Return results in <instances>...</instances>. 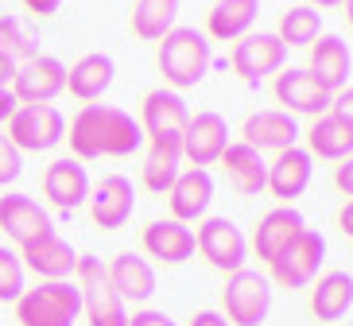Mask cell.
Returning a JSON list of instances; mask_svg holds the SVG:
<instances>
[{
  "label": "cell",
  "instance_id": "6da1fadb",
  "mask_svg": "<svg viewBox=\"0 0 353 326\" xmlns=\"http://www.w3.org/2000/svg\"><path fill=\"white\" fill-rule=\"evenodd\" d=\"M70 152L74 159H101V156H132L144 147V128L132 113L117 105H82L70 121Z\"/></svg>",
  "mask_w": 353,
  "mask_h": 326
},
{
  "label": "cell",
  "instance_id": "7a4b0ae2",
  "mask_svg": "<svg viewBox=\"0 0 353 326\" xmlns=\"http://www.w3.org/2000/svg\"><path fill=\"white\" fill-rule=\"evenodd\" d=\"M159 74L171 90H194L210 70V39L194 28H171L159 39Z\"/></svg>",
  "mask_w": 353,
  "mask_h": 326
},
{
  "label": "cell",
  "instance_id": "3957f363",
  "mask_svg": "<svg viewBox=\"0 0 353 326\" xmlns=\"http://www.w3.org/2000/svg\"><path fill=\"white\" fill-rule=\"evenodd\" d=\"M82 315V292L74 280H39L16 299L20 326H74Z\"/></svg>",
  "mask_w": 353,
  "mask_h": 326
},
{
  "label": "cell",
  "instance_id": "277c9868",
  "mask_svg": "<svg viewBox=\"0 0 353 326\" xmlns=\"http://www.w3.org/2000/svg\"><path fill=\"white\" fill-rule=\"evenodd\" d=\"M74 284L82 292V315L90 318V326H128V311L125 299L113 292L109 284V272L94 253L78 256V268H74Z\"/></svg>",
  "mask_w": 353,
  "mask_h": 326
},
{
  "label": "cell",
  "instance_id": "5b68a950",
  "mask_svg": "<svg viewBox=\"0 0 353 326\" xmlns=\"http://www.w3.org/2000/svg\"><path fill=\"white\" fill-rule=\"evenodd\" d=\"M322 261H326V237H322L319 230H303L268 268H272V280H276L280 287L299 292V287H307V284L319 280Z\"/></svg>",
  "mask_w": 353,
  "mask_h": 326
},
{
  "label": "cell",
  "instance_id": "8992f818",
  "mask_svg": "<svg viewBox=\"0 0 353 326\" xmlns=\"http://www.w3.org/2000/svg\"><path fill=\"white\" fill-rule=\"evenodd\" d=\"M225 323L229 326H260L272 311V284L268 276L252 272V268H241L225 280Z\"/></svg>",
  "mask_w": 353,
  "mask_h": 326
},
{
  "label": "cell",
  "instance_id": "52a82bcc",
  "mask_svg": "<svg viewBox=\"0 0 353 326\" xmlns=\"http://www.w3.org/2000/svg\"><path fill=\"white\" fill-rule=\"evenodd\" d=\"M194 249L218 272H229V276L249 264V241H245L237 221H229V218H202V225L194 233Z\"/></svg>",
  "mask_w": 353,
  "mask_h": 326
},
{
  "label": "cell",
  "instance_id": "ba28073f",
  "mask_svg": "<svg viewBox=\"0 0 353 326\" xmlns=\"http://www.w3.org/2000/svg\"><path fill=\"white\" fill-rule=\"evenodd\" d=\"M4 136L20 152H51L66 136V116L54 105H16Z\"/></svg>",
  "mask_w": 353,
  "mask_h": 326
},
{
  "label": "cell",
  "instance_id": "9c48e42d",
  "mask_svg": "<svg viewBox=\"0 0 353 326\" xmlns=\"http://www.w3.org/2000/svg\"><path fill=\"white\" fill-rule=\"evenodd\" d=\"M229 63H233V74H237L245 85H256L260 78L268 74H280L283 63H288V47L276 39V32H256V35H241L229 51Z\"/></svg>",
  "mask_w": 353,
  "mask_h": 326
},
{
  "label": "cell",
  "instance_id": "30bf717a",
  "mask_svg": "<svg viewBox=\"0 0 353 326\" xmlns=\"http://www.w3.org/2000/svg\"><path fill=\"white\" fill-rule=\"evenodd\" d=\"M8 90L20 105H51L66 90V66L54 54H35V59L16 66V78Z\"/></svg>",
  "mask_w": 353,
  "mask_h": 326
},
{
  "label": "cell",
  "instance_id": "8fae6325",
  "mask_svg": "<svg viewBox=\"0 0 353 326\" xmlns=\"http://www.w3.org/2000/svg\"><path fill=\"white\" fill-rule=\"evenodd\" d=\"M136 121H140V128H144V140L183 144L190 109L175 90H152V94H144V105H140V116H136Z\"/></svg>",
  "mask_w": 353,
  "mask_h": 326
},
{
  "label": "cell",
  "instance_id": "7c38bea8",
  "mask_svg": "<svg viewBox=\"0 0 353 326\" xmlns=\"http://www.w3.org/2000/svg\"><path fill=\"white\" fill-rule=\"evenodd\" d=\"M272 94L283 105V113H307V116H322L330 113V90L303 66H283L272 82Z\"/></svg>",
  "mask_w": 353,
  "mask_h": 326
},
{
  "label": "cell",
  "instance_id": "4fadbf2b",
  "mask_svg": "<svg viewBox=\"0 0 353 326\" xmlns=\"http://www.w3.org/2000/svg\"><path fill=\"white\" fill-rule=\"evenodd\" d=\"M20 264L32 268L39 280H70L74 268H78V253H74L70 241H63L54 230H47L39 237H32L28 245H20Z\"/></svg>",
  "mask_w": 353,
  "mask_h": 326
},
{
  "label": "cell",
  "instance_id": "5bb4252c",
  "mask_svg": "<svg viewBox=\"0 0 353 326\" xmlns=\"http://www.w3.org/2000/svg\"><path fill=\"white\" fill-rule=\"evenodd\" d=\"M241 136H245L241 144L256 147V152H288V147L299 144V125L283 109H256V113L245 116Z\"/></svg>",
  "mask_w": 353,
  "mask_h": 326
},
{
  "label": "cell",
  "instance_id": "9a60e30c",
  "mask_svg": "<svg viewBox=\"0 0 353 326\" xmlns=\"http://www.w3.org/2000/svg\"><path fill=\"white\" fill-rule=\"evenodd\" d=\"M90 218H94L97 230H125V221L132 218L136 210V190L125 175H109L101 179L94 190H90Z\"/></svg>",
  "mask_w": 353,
  "mask_h": 326
},
{
  "label": "cell",
  "instance_id": "2e32d148",
  "mask_svg": "<svg viewBox=\"0 0 353 326\" xmlns=\"http://www.w3.org/2000/svg\"><path fill=\"white\" fill-rule=\"evenodd\" d=\"M229 147V125L225 116L218 113H194L187 121V132H183V159H190L194 167H210L218 163L221 152Z\"/></svg>",
  "mask_w": 353,
  "mask_h": 326
},
{
  "label": "cell",
  "instance_id": "e0dca14e",
  "mask_svg": "<svg viewBox=\"0 0 353 326\" xmlns=\"http://www.w3.org/2000/svg\"><path fill=\"white\" fill-rule=\"evenodd\" d=\"M311 175H314L311 152L295 144V147H288V152H276V159L268 163V183H264V190H272L276 198L291 202L311 187Z\"/></svg>",
  "mask_w": 353,
  "mask_h": 326
},
{
  "label": "cell",
  "instance_id": "ac0fdd59",
  "mask_svg": "<svg viewBox=\"0 0 353 326\" xmlns=\"http://www.w3.org/2000/svg\"><path fill=\"white\" fill-rule=\"evenodd\" d=\"M167 202H171V218L183 225L194 218H206L210 202H214V175L206 167H187L175 179V187L167 190Z\"/></svg>",
  "mask_w": 353,
  "mask_h": 326
},
{
  "label": "cell",
  "instance_id": "d6986e66",
  "mask_svg": "<svg viewBox=\"0 0 353 326\" xmlns=\"http://www.w3.org/2000/svg\"><path fill=\"white\" fill-rule=\"evenodd\" d=\"M140 245L152 261H163V264H187L194 256V230L183 225L175 218H163V221H152L144 233H140Z\"/></svg>",
  "mask_w": 353,
  "mask_h": 326
},
{
  "label": "cell",
  "instance_id": "ffe728a7",
  "mask_svg": "<svg viewBox=\"0 0 353 326\" xmlns=\"http://www.w3.org/2000/svg\"><path fill=\"white\" fill-rule=\"evenodd\" d=\"M0 230L8 233V241L28 245L32 237L54 230V225H51V218H47V210H43L32 194H4V198H0Z\"/></svg>",
  "mask_w": 353,
  "mask_h": 326
},
{
  "label": "cell",
  "instance_id": "44dd1931",
  "mask_svg": "<svg viewBox=\"0 0 353 326\" xmlns=\"http://www.w3.org/2000/svg\"><path fill=\"white\" fill-rule=\"evenodd\" d=\"M43 194L59 206V210H78L90 198V175L78 159H54L51 167L43 171Z\"/></svg>",
  "mask_w": 353,
  "mask_h": 326
},
{
  "label": "cell",
  "instance_id": "7402d4cb",
  "mask_svg": "<svg viewBox=\"0 0 353 326\" xmlns=\"http://www.w3.org/2000/svg\"><path fill=\"white\" fill-rule=\"evenodd\" d=\"M303 230H307V221H303V214L295 210V206H276V210H268L264 218H260V225H256V237H252L256 256L272 264Z\"/></svg>",
  "mask_w": 353,
  "mask_h": 326
},
{
  "label": "cell",
  "instance_id": "603a6c76",
  "mask_svg": "<svg viewBox=\"0 0 353 326\" xmlns=\"http://www.w3.org/2000/svg\"><path fill=\"white\" fill-rule=\"evenodd\" d=\"M105 272H109V284L121 299H132V303H144L156 295V268L144 261L140 253H117L113 264H105Z\"/></svg>",
  "mask_w": 353,
  "mask_h": 326
},
{
  "label": "cell",
  "instance_id": "cb8c5ba5",
  "mask_svg": "<svg viewBox=\"0 0 353 326\" xmlns=\"http://www.w3.org/2000/svg\"><path fill=\"white\" fill-rule=\"evenodd\" d=\"M350 66H353V54H350V43H345L342 35H319V39L311 43V66H307V70H311L330 94L345 90Z\"/></svg>",
  "mask_w": 353,
  "mask_h": 326
},
{
  "label": "cell",
  "instance_id": "d4e9b609",
  "mask_svg": "<svg viewBox=\"0 0 353 326\" xmlns=\"http://www.w3.org/2000/svg\"><path fill=\"white\" fill-rule=\"evenodd\" d=\"M350 307H353V276L342 272V268L322 272L311 292V315L319 323H338V318L350 315Z\"/></svg>",
  "mask_w": 353,
  "mask_h": 326
},
{
  "label": "cell",
  "instance_id": "484cf974",
  "mask_svg": "<svg viewBox=\"0 0 353 326\" xmlns=\"http://www.w3.org/2000/svg\"><path fill=\"white\" fill-rule=\"evenodd\" d=\"M113 74H117V66H113L109 54H101V51L82 54V59L66 70V90H70L78 101H97V97L113 85Z\"/></svg>",
  "mask_w": 353,
  "mask_h": 326
},
{
  "label": "cell",
  "instance_id": "4316f807",
  "mask_svg": "<svg viewBox=\"0 0 353 326\" xmlns=\"http://www.w3.org/2000/svg\"><path fill=\"white\" fill-rule=\"evenodd\" d=\"M218 163H225L229 183H233L241 194H260L264 183H268V163H264V156L249 144H229Z\"/></svg>",
  "mask_w": 353,
  "mask_h": 326
},
{
  "label": "cell",
  "instance_id": "83f0119b",
  "mask_svg": "<svg viewBox=\"0 0 353 326\" xmlns=\"http://www.w3.org/2000/svg\"><path fill=\"white\" fill-rule=\"evenodd\" d=\"M144 187L152 194H167L183 175V144H167V140H144Z\"/></svg>",
  "mask_w": 353,
  "mask_h": 326
},
{
  "label": "cell",
  "instance_id": "f1b7e54d",
  "mask_svg": "<svg viewBox=\"0 0 353 326\" xmlns=\"http://www.w3.org/2000/svg\"><path fill=\"white\" fill-rule=\"evenodd\" d=\"M307 152H311V159H334V163H342V159L353 156V128L342 125L338 116L322 113L314 116L311 132H307Z\"/></svg>",
  "mask_w": 353,
  "mask_h": 326
},
{
  "label": "cell",
  "instance_id": "f546056e",
  "mask_svg": "<svg viewBox=\"0 0 353 326\" xmlns=\"http://www.w3.org/2000/svg\"><path fill=\"white\" fill-rule=\"evenodd\" d=\"M260 16V0H218L206 16V32L214 39H241Z\"/></svg>",
  "mask_w": 353,
  "mask_h": 326
},
{
  "label": "cell",
  "instance_id": "4dcf8cb0",
  "mask_svg": "<svg viewBox=\"0 0 353 326\" xmlns=\"http://www.w3.org/2000/svg\"><path fill=\"white\" fill-rule=\"evenodd\" d=\"M179 20V0H136L132 32L144 43H159Z\"/></svg>",
  "mask_w": 353,
  "mask_h": 326
},
{
  "label": "cell",
  "instance_id": "1f68e13d",
  "mask_svg": "<svg viewBox=\"0 0 353 326\" xmlns=\"http://www.w3.org/2000/svg\"><path fill=\"white\" fill-rule=\"evenodd\" d=\"M322 35V12L311 8V4H295L280 16V32L276 39L283 47H311L314 39Z\"/></svg>",
  "mask_w": 353,
  "mask_h": 326
},
{
  "label": "cell",
  "instance_id": "d6a6232c",
  "mask_svg": "<svg viewBox=\"0 0 353 326\" xmlns=\"http://www.w3.org/2000/svg\"><path fill=\"white\" fill-rule=\"evenodd\" d=\"M0 51L8 54L16 66L39 54V51H35V39L23 32V23L16 20V16H0Z\"/></svg>",
  "mask_w": 353,
  "mask_h": 326
},
{
  "label": "cell",
  "instance_id": "836d02e7",
  "mask_svg": "<svg viewBox=\"0 0 353 326\" xmlns=\"http://www.w3.org/2000/svg\"><path fill=\"white\" fill-rule=\"evenodd\" d=\"M23 292H28V287H23L20 256L12 253L8 245H0V303H16Z\"/></svg>",
  "mask_w": 353,
  "mask_h": 326
},
{
  "label": "cell",
  "instance_id": "e575fe53",
  "mask_svg": "<svg viewBox=\"0 0 353 326\" xmlns=\"http://www.w3.org/2000/svg\"><path fill=\"white\" fill-rule=\"evenodd\" d=\"M20 175H23V152L0 132V187L4 183H16Z\"/></svg>",
  "mask_w": 353,
  "mask_h": 326
},
{
  "label": "cell",
  "instance_id": "d590c367",
  "mask_svg": "<svg viewBox=\"0 0 353 326\" xmlns=\"http://www.w3.org/2000/svg\"><path fill=\"white\" fill-rule=\"evenodd\" d=\"M330 116H338L342 125L353 128V85H345V90H338L330 97Z\"/></svg>",
  "mask_w": 353,
  "mask_h": 326
},
{
  "label": "cell",
  "instance_id": "8d00e7d4",
  "mask_svg": "<svg viewBox=\"0 0 353 326\" xmlns=\"http://www.w3.org/2000/svg\"><path fill=\"white\" fill-rule=\"evenodd\" d=\"M128 326H179V323L167 315V311H152V307H148V311H136V315L128 318Z\"/></svg>",
  "mask_w": 353,
  "mask_h": 326
},
{
  "label": "cell",
  "instance_id": "74e56055",
  "mask_svg": "<svg viewBox=\"0 0 353 326\" xmlns=\"http://www.w3.org/2000/svg\"><path fill=\"white\" fill-rule=\"evenodd\" d=\"M334 187L342 190L345 198H353V156L342 159V163L334 167Z\"/></svg>",
  "mask_w": 353,
  "mask_h": 326
},
{
  "label": "cell",
  "instance_id": "f35d334b",
  "mask_svg": "<svg viewBox=\"0 0 353 326\" xmlns=\"http://www.w3.org/2000/svg\"><path fill=\"white\" fill-rule=\"evenodd\" d=\"M23 8H32L35 16H54L63 8V0H23Z\"/></svg>",
  "mask_w": 353,
  "mask_h": 326
},
{
  "label": "cell",
  "instance_id": "ab89813d",
  "mask_svg": "<svg viewBox=\"0 0 353 326\" xmlns=\"http://www.w3.org/2000/svg\"><path fill=\"white\" fill-rule=\"evenodd\" d=\"M190 326H229V323H225L221 311H198V315L190 318Z\"/></svg>",
  "mask_w": 353,
  "mask_h": 326
},
{
  "label": "cell",
  "instance_id": "60d3db41",
  "mask_svg": "<svg viewBox=\"0 0 353 326\" xmlns=\"http://www.w3.org/2000/svg\"><path fill=\"white\" fill-rule=\"evenodd\" d=\"M12 78H16V63H12V59H8L4 51H0V90H8Z\"/></svg>",
  "mask_w": 353,
  "mask_h": 326
},
{
  "label": "cell",
  "instance_id": "b9f144b4",
  "mask_svg": "<svg viewBox=\"0 0 353 326\" xmlns=\"http://www.w3.org/2000/svg\"><path fill=\"white\" fill-rule=\"evenodd\" d=\"M16 105H20V101L12 97V90H0V125H4L12 113H16Z\"/></svg>",
  "mask_w": 353,
  "mask_h": 326
},
{
  "label": "cell",
  "instance_id": "7bdbcfd3",
  "mask_svg": "<svg viewBox=\"0 0 353 326\" xmlns=\"http://www.w3.org/2000/svg\"><path fill=\"white\" fill-rule=\"evenodd\" d=\"M338 225H342L345 237H353V198H345V206L338 210Z\"/></svg>",
  "mask_w": 353,
  "mask_h": 326
},
{
  "label": "cell",
  "instance_id": "ee69618b",
  "mask_svg": "<svg viewBox=\"0 0 353 326\" xmlns=\"http://www.w3.org/2000/svg\"><path fill=\"white\" fill-rule=\"evenodd\" d=\"M342 0H311V8H338Z\"/></svg>",
  "mask_w": 353,
  "mask_h": 326
},
{
  "label": "cell",
  "instance_id": "f6af8a7d",
  "mask_svg": "<svg viewBox=\"0 0 353 326\" xmlns=\"http://www.w3.org/2000/svg\"><path fill=\"white\" fill-rule=\"evenodd\" d=\"M342 8H345V20H350V28H353V0H342Z\"/></svg>",
  "mask_w": 353,
  "mask_h": 326
}]
</instances>
